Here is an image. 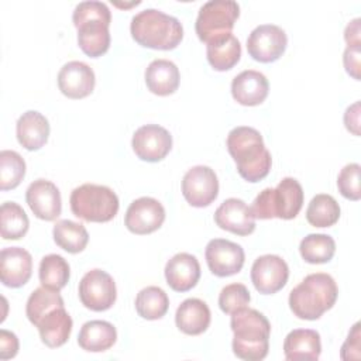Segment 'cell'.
I'll return each mask as SVG.
<instances>
[{
  "label": "cell",
  "mask_w": 361,
  "mask_h": 361,
  "mask_svg": "<svg viewBox=\"0 0 361 361\" xmlns=\"http://www.w3.org/2000/svg\"><path fill=\"white\" fill-rule=\"evenodd\" d=\"M216 224L237 235H248L255 230V217L244 200L237 197L226 199L214 212Z\"/></svg>",
  "instance_id": "obj_18"
},
{
  "label": "cell",
  "mask_w": 361,
  "mask_h": 361,
  "mask_svg": "<svg viewBox=\"0 0 361 361\" xmlns=\"http://www.w3.org/2000/svg\"><path fill=\"white\" fill-rule=\"evenodd\" d=\"M117 298L114 279L103 269H92L79 282V299L82 305L93 312L110 309Z\"/></svg>",
  "instance_id": "obj_9"
},
{
  "label": "cell",
  "mask_w": 361,
  "mask_h": 361,
  "mask_svg": "<svg viewBox=\"0 0 361 361\" xmlns=\"http://www.w3.org/2000/svg\"><path fill=\"white\" fill-rule=\"evenodd\" d=\"M73 25L78 30V45L90 58L102 56L110 47L109 7L96 0L79 3L72 14Z\"/></svg>",
  "instance_id": "obj_3"
},
{
  "label": "cell",
  "mask_w": 361,
  "mask_h": 361,
  "mask_svg": "<svg viewBox=\"0 0 361 361\" xmlns=\"http://www.w3.org/2000/svg\"><path fill=\"white\" fill-rule=\"evenodd\" d=\"M268 90V79L264 73L254 69L243 71L231 82V94L243 106L261 104L267 99Z\"/></svg>",
  "instance_id": "obj_21"
},
{
  "label": "cell",
  "mask_w": 361,
  "mask_h": 361,
  "mask_svg": "<svg viewBox=\"0 0 361 361\" xmlns=\"http://www.w3.org/2000/svg\"><path fill=\"white\" fill-rule=\"evenodd\" d=\"M25 175V162L23 157L11 149L0 152V189L8 190L17 188Z\"/></svg>",
  "instance_id": "obj_36"
},
{
  "label": "cell",
  "mask_w": 361,
  "mask_h": 361,
  "mask_svg": "<svg viewBox=\"0 0 361 361\" xmlns=\"http://www.w3.org/2000/svg\"><path fill=\"white\" fill-rule=\"evenodd\" d=\"M52 235L56 245L71 254L83 251L89 241V234L85 226L68 219L56 221L52 230Z\"/></svg>",
  "instance_id": "obj_29"
},
{
  "label": "cell",
  "mask_w": 361,
  "mask_h": 361,
  "mask_svg": "<svg viewBox=\"0 0 361 361\" xmlns=\"http://www.w3.org/2000/svg\"><path fill=\"white\" fill-rule=\"evenodd\" d=\"M210 309L209 306L196 298L183 300L175 313L176 327L188 336H199L210 326Z\"/></svg>",
  "instance_id": "obj_25"
},
{
  "label": "cell",
  "mask_w": 361,
  "mask_h": 361,
  "mask_svg": "<svg viewBox=\"0 0 361 361\" xmlns=\"http://www.w3.org/2000/svg\"><path fill=\"white\" fill-rule=\"evenodd\" d=\"M117 340L116 327L106 320L86 322L79 331L78 344L89 353H102L113 347Z\"/></svg>",
  "instance_id": "obj_27"
},
{
  "label": "cell",
  "mask_w": 361,
  "mask_h": 361,
  "mask_svg": "<svg viewBox=\"0 0 361 361\" xmlns=\"http://www.w3.org/2000/svg\"><path fill=\"white\" fill-rule=\"evenodd\" d=\"M131 147L135 155L147 162L164 159L172 148V135L158 124H145L135 130Z\"/></svg>",
  "instance_id": "obj_14"
},
{
  "label": "cell",
  "mask_w": 361,
  "mask_h": 361,
  "mask_svg": "<svg viewBox=\"0 0 361 361\" xmlns=\"http://www.w3.org/2000/svg\"><path fill=\"white\" fill-rule=\"evenodd\" d=\"M200 278L197 258L188 252L175 254L165 265L166 283L176 292H188L196 286Z\"/></svg>",
  "instance_id": "obj_20"
},
{
  "label": "cell",
  "mask_w": 361,
  "mask_h": 361,
  "mask_svg": "<svg viewBox=\"0 0 361 361\" xmlns=\"http://www.w3.org/2000/svg\"><path fill=\"white\" fill-rule=\"evenodd\" d=\"M65 306L63 299L58 290L48 289L45 286L37 288L28 298L25 305V314L28 320L35 326V323L49 310Z\"/></svg>",
  "instance_id": "obj_35"
},
{
  "label": "cell",
  "mask_w": 361,
  "mask_h": 361,
  "mask_svg": "<svg viewBox=\"0 0 361 361\" xmlns=\"http://www.w3.org/2000/svg\"><path fill=\"white\" fill-rule=\"evenodd\" d=\"M230 327L234 333L233 353L245 361L264 360L269 350L271 324L258 310L244 307L231 314Z\"/></svg>",
  "instance_id": "obj_2"
},
{
  "label": "cell",
  "mask_w": 361,
  "mask_h": 361,
  "mask_svg": "<svg viewBox=\"0 0 361 361\" xmlns=\"http://www.w3.org/2000/svg\"><path fill=\"white\" fill-rule=\"evenodd\" d=\"M289 278V268L279 255L265 254L258 257L251 267V282L262 295H272L281 290Z\"/></svg>",
  "instance_id": "obj_13"
},
{
  "label": "cell",
  "mask_w": 361,
  "mask_h": 361,
  "mask_svg": "<svg viewBox=\"0 0 361 361\" xmlns=\"http://www.w3.org/2000/svg\"><path fill=\"white\" fill-rule=\"evenodd\" d=\"M96 78L93 69L82 61L65 63L58 73V87L69 99H83L94 89Z\"/></svg>",
  "instance_id": "obj_17"
},
{
  "label": "cell",
  "mask_w": 361,
  "mask_h": 361,
  "mask_svg": "<svg viewBox=\"0 0 361 361\" xmlns=\"http://www.w3.org/2000/svg\"><path fill=\"white\" fill-rule=\"evenodd\" d=\"M206 55L213 69L220 72L228 71L240 61L241 44L237 37H234L233 34H227L221 38L207 42Z\"/></svg>",
  "instance_id": "obj_28"
},
{
  "label": "cell",
  "mask_w": 361,
  "mask_h": 361,
  "mask_svg": "<svg viewBox=\"0 0 361 361\" xmlns=\"http://www.w3.org/2000/svg\"><path fill=\"white\" fill-rule=\"evenodd\" d=\"M344 124L345 128L354 135H360V102H355L347 107L344 113Z\"/></svg>",
  "instance_id": "obj_42"
},
{
  "label": "cell",
  "mask_w": 361,
  "mask_h": 361,
  "mask_svg": "<svg viewBox=\"0 0 361 361\" xmlns=\"http://www.w3.org/2000/svg\"><path fill=\"white\" fill-rule=\"evenodd\" d=\"M72 324V317L65 310V306H59L47 312L35 323V327L38 329L41 341L49 348H56L68 341Z\"/></svg>",
  "instance_id": "obj_22"
},
{
  "label": "cell",
  "mask_w": 361,
  "mask_h": 361,
  "mask_svg": "<svg viewBox=\"0 0 361 361\" xmlns=\"http://www.w3.org/2000/svg\"><path fill=\"white\" fill-rule=\"evenodd\" d=\"M38 276L42 286L59 292L69 281V264L58 254H48L39 262Z\"/></svg>",
  "instance_id": "obj_30"
},
{
  "label": "cell",
  "mask_w": 361,
  "mask_h": 361,
  "mask_svg": "<svg viewBox=\"0 0 361 361\" xmlns=\"http://www.w3.org/2000/svg\"><path fill=\"white\" fill-rule=\"evenodd\" d=\"M32 272V257L21 247H6L0 254V278L4 286L20 288Z\"/></svg>",
  "instance_id": "obj_19"
},
{
  "label": "cell",
  "mask_w": 361,
  "mask_h": 361,
  "mask_svg": "<svg viewBox=\"0 0 361 361\" xmlns=\"http://www.w3.org/2000/svg\"><path fill=\"white\" fill-rule=\"evenodd\" d=\"M25 200L35 217L54 221L62 210L59 189L55 183L47 179H37L25 190Z\"/></svg>",
  "instance_id": "obj_16"
},
{
  "label": "cell",
  "mask_w": 361,
  "mask_h": 361,
  "mask_svg": "<svg viewBox=\"0 0 361 361\" xmlns=\"http://www.w3.org/2000/svg\"><path fill=\"white\" fill-rule=\"evenodd\" d=\"M299 252L309 264H324L333 258L336 243L327 234H309L300 241Z\"/></svg>",
  "instance_id": "obj_34"
},
{
  "label": "cell",
  "mask_w": 361,
  "mask_h": 361,
  "mask_svg": "<svg viewBox=\"0 0 361 361\" xmlns=\"http://www.w3.org/2000/svg\"><path fill=\"white\" fill-rule=\"evenodd\" d=\"M338 288L331 275L316 272L307 275L289 293L292 313L303 320H316L331 309L337 300Z\"/></svg>",
  "instance_id": "obj_4"
},
{
  "label": "cell",
  "mask_w": 361,
  "mask_h": 361,
  "mask_svg": "<svg viewBox=\"0 0 361 361\" xmlns=\"http://www.w3.org/2000/svg\"><path fill=\"white\" fill-rule=\"evenodd\" d=\"M69 203L76 217L93 223L110 221L120 206L117 195L110 188L96 183H83L75 188Z\"/></svg>",
  "instance_id": "obj_7"
},
{
  "label": "cell",
  "mask_w": 361,
  "mask_h": 361,
  "mask_svg": "<svg viewBox=\"0 0 361 361\" xmlns=\"http://www.w3.org/2000/svg\"><path fill=\"white\" fill-rule=\"evenodd\" d=\"M204 257L210 272L220 278L240 272L245 259L243 247L224 238L210 240L206 245Z\"/></svg>",
  "instance_id": "obj_12"
},
{
  "label": "cell",
  "mask_w": 361,
  "mask_h": 361,
  "mask_svg": "<svg viewBox=\"0 0 361 361\" xmlns=\"http://www.w3.org/2000/svg\"><path fill=\"white\" fill-rule=\"evenodd\" d=\"M250 300V292L243 283H230L224 286L219 295V306L227 314H233L237 310L247 307Z\"/></svg>",
  "instance_id": "obj_37"
},
{
  "label": "cell",
  "mask_w": 361,
  "mask_h": 361,
  "mask_svg": "<svg viewBox=\"0 0 361 361\" xmlns=\"http://www.w3.org/2000/svg\"><path fill=\"white\" fill-rule=\"evenodd\" d=\"M360 173L361 166L358 164H348L345 165L338 176H337V188L338 192L350 200H360L361 197V188H360Z\"/></svg>",
  "instance_id": "obj_38"
},
{
  "label": "cell",
  "mask_w": 361,
  "mask_h": 361,
  "mask_svg": "<svg viewBox=\"0 0 361 361\" xmlns=\"http://www.w3.org/2000/svg\"><path fill=\"white\" fill-rule=\"evenodd\" d=\"M3 240H18L28 231V217L24 209L16 202H4L0 207Z\"/></svg>",
  "instance_id": "obj_33"
},
{
  "label": "cell",
  "mask_w": 361,
  "mask_h": 361,
  "mask_svg": "<svg viewBox=\"0 0 361 361\" xmlns=\"http://www.w3.org/2000/svg\"><path fill=\"white\" fill-rule=\"evenodd\" d=\"M303 206L302 185L290 176L283 178L275 189L265 188L254 199L251 213L255 219H295Z\"/></svg>",
  "instance_id": "obj_6"
},
{
  "label": "cell",
  "mask_w": 361,
  "mask_h": 361,
  "mask_svg": "<svg viewBox=\"0 0 361 361\" xmlns=\"http://www.w3.org/2000/svg\"><path fill=\"white\" fill-rule=\"evenodd\" d=\"M338 219L340 206L333 196L326 193L316 195L306 209V220L313 227H330L334 226Z\"/></svg>",
  "instance_id": "obj_32"
},
{
  "label": "cell",
  "mask_w": 361,
  "mask_h": 361,
  "mask_svg": "<svg viewBox=\"0 0 361 361\" xmlns=\"http://www.w3.org/2000/svg\"><path fill=\"white\" fill-rule=\"evenodd\" d=\"M182 195L193 207L209 206L219 195L216 172L206 165L190 168L182 179Z\"/></svg>",
  "instance_id": "obj_11"
},
{
  "label": "cell",
  "mask_w": 361,
  "mask_h": 361,
  "mask_svg": "<svg viewBox=\"0 0 361 361\" xmlns=\"http://www.w3.org/2000/svg\"><path fill=\"white\" fill-rule=\"evenodd\" d=\"M286 45V32L275 24H261L255 27L247 38V51L250 56L262 63L279 59L285 52Z\"/></svg>",
  "instance_id": "obj_10"
},
{
  "label": "cell",
  "mask_w": 361,
  "mask_h": 361,
  "mask_svg": "<svg viewBox=\"0 0 361 361\" xmlns=\"http://www.w3.org/2000/svg\"><path fill=\"white\" fill-rule=\"evenodd\" d=\"M165 220L164 206L154 197L142 196L133 200L126 212L124 224L134 234H149L158 230Z\"/></svg>",
  "instance_id": "obj_15"
},
{
  "label": "cell",
  "mask_w": 361,
  "mask_h": 361,
  "mask_svg": "<svg viewBox=\"0 0 361 361\" xmlns=\"http://www.w3.org/2000/svg\"><path fill=\"white\" fill-rule=\"evenodd\" d=\"M18 351V338L14 333L1 329L0 330V358L8 360L16 357Z\"/></svg>",
  "instance_id": "obj_40"
},
{
  "label": "cell",
  "mask_w": 361,
  "mask_h": 361,
  "mask_svg": "<svg viewBox=\"0 0 361 361\" xmlns=\"http://www.w3.org/2000/svg\"><path fill=\"white\" fill-rule=\"evenodd\" d=\"M320 334L312 329H295L283 341V354L289 361H314L320 357Z\"/></svg>",
  "instance_id": "obj_24"
},
{
  "label": "cell",
  "mask_w": 361,
  "mask_h": 361,
  "mask_svg": "<svg viewBox=\"0 0 361 361\" xmlns=\"http://www.w3.org/2000/svg\"><path fill=\"white\" fill-rule=\"evenodd\" d=\"M226 145L240 176L247 182H259L269 173L272 165L271 152L265 148L258 130L247 126L234 127L227 135Z\"/></svg>",
  "instance_id": "obj_1"
},
{
  "label": "cell",
  "mask_w": 361,
  "mask_h": 361,
  "mask_svg": "<svg viewBox=\"0 0 361 361\" xmlns=\"http://www.w3.org/2000/svg\"><path fill=\"white\" fill-rule=\"evenodd\" d=\"M240 16V6L233 0L206 1L197 13L195 30L200 41L210 42L231 34L234 23Z\"/></svg>",
  "instance_id": "obj_8"
},
{
  "label": "cell",
  "mask_w": 361,
  "mask_h": 361,
  "mask_svg": "<svg viewBox=\"0 0 361 361\" xmlns=\"http://www.w3.org/2000/svg\"><path fill=\"white\" fill-rule=\"evenodd\" d=\"M360 55L361 47H347L343 55L344 68L355 80H360Z\"/></svg>",
  "instance_id": "obj_41"
},
{
  "label": "cell",
  "mask_w": 361,
  "mask_h": 361,
  "mask_svg": "<svg viewBox=\"0 0 361 361\" xmlns=\"http://www.w3.org/2000/svg\"><path fill=\"white\" fill-rule=\"evenodd\" d=\"M179 69L168 59H154L145 69V85L158 96H169L179 87Z\"/></svg>",
  "instance_id": "obj_26"
},
{
  "label": "cell",
  "mask_w": 361,
  "mask_h": 361,
  "mask_svg": "<svg viewBox=\"0 0 361 361\" xmlns=\"http://www.w3.org/2000/svg\"><path fill=\"white\" fill-rule=\"evenodd\" d=\"M131 37L141 47L169 51L183 38V27L176 17L157 8H145L131 18Z\"/></svg>",
  "instance_id": "obj_5"
},
{
  "label": "cell",
  "mask_w": 361,
  "mask_h": 361,
  "mask_svg": "<svg viewBox=\"0 0 361 361\" xmlns=\"http://www.w3.org/2000/svg\"><path fill=\"white\" fill-rule=\"evenodd\" d=\"M168 307V295L159 286H147L137 293L135 310L142 319L158 320L166 314Z\"/></svg>",
  "instance_id": "obj_31"
},
{
  "label": "cell",
  "mask_w": 361,
  "mask_h": 361,
  "mask_svg": "<svg viewBox=\"0 0 361 361\" xmlns=\"http://www.w3.org/2000/svg\"><path fill=\"white\" fill-rule=\"evenodd\" d=\"M360 323H355L351 329V331L348 333V337L345 340V343L341 347V353L340 357L341 360H360Z\"/></svg>",
  "instance_id": "obj_39"
},
{
  "label": "cell",
  "mask_w": 361,
  "mask_h": 361,
  "mask_svg": "<svg viewBox=\"0 0 361 361\" xmlns=\"http://www.w3.org/2000/svg\"><path fill=\"white\" fill-rule=\"evenodd\" d=\"M18 142L28 151H37L44 147L49 137V123L44 114L37 110H28L20 116L16 124Z\"/></svg>",
  "instance_id": "obj_23"
},
{
  "label": "cell",
  "mask_w": 361,
  "mask_h": 361,
  "mask_svg": "<svg viewBox=\"0 0 361 361\" xmlns=\"http://www.w3.org/2000/svg\"><path fill=\"white\" fill-rule=\"evenodd\" d=\"M360 21V18H354L347 24L344 30V39L347 42V47H361Z\"/></svg>",
  "instance_id": "obj_43"
}]
</instances>
